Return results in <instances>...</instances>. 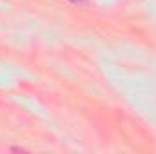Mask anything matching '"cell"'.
<instances>
[{"mask_svg":"<svg viewBox=\"0 0 156 154\" xmlns=\"http://www.w3.org/2000/svg\"><path fill=\"white\" fill-rule=\"evenodd\" d=\"M73 2H82V0H73Z\"/></svg>","mask_w":156,"mask_h":154,"instance_id":"1","label":"cell"}]
</instances>
